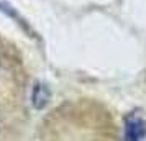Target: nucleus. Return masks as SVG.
<instances>
[{
    "mask_svg": "<svg viewBox=\"0 0 146 141\" xmlns=\"http://www.w3.org/2000/svg\"><path fill=\"white\" fill-rule=\"evenodd\" d=\"M146 136V121L138 115L125 118V141H143Z\"/></svg>",
    "mask_w": 146,
    "mask_h": 141,
    "instance_id": "nucleus-1",
    "label": "nucleus"
},
{
    "mask_svg": "<svg viewBox=\"0 0 146 141\" xmlns=\"http://www.w3.org/2000/svg\"><path fill=\"white\" fill-rule=\"evenodd\" d=\"M49 89L44 85V84H36L33 89V95H31V100H33V105L38 110L44 108L49 102Z\"/></svg>",
    "mask_w": 146,
    "mask_h": 141,
    "instance_id": "nucleus-2",
    "label": "nucleus"
}]
</instances>
